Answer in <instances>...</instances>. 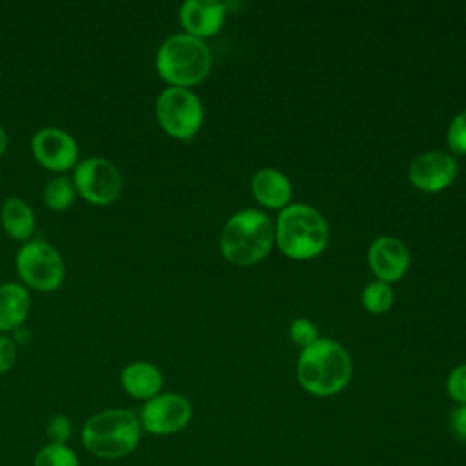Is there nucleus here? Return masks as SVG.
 <instances>
[{
	"instance_id": "obj_1",
	"label": "nucleus",
	"mask_w": 466,
	"mask_h": 466,
	"mask_svg": "<svg viewBox=\"0 0 466 466\" xmlns=\"http://www.w3.org/2000/svg\"><path fill=\"white\" fill-rule=\"evenodd\" d=\"M142 426L138 415L124 408H109L91 415L82 430V446L104 461L124 459L133 453L140 442Z\"/></svg>"
},
{
	"instance_id": "obj_2",
	"label": "nucleus",
	"mask_w": 466,
	"mask_h": 466,
	"mask_svg": "<svg viewBox=\"0 0 466 466\" xmlns=\"http://www.w3.org/2000/svg\"><path fill=\"white\" fill-rule=\"evenodd\" d=\"M297 379L311 395H335L344 390L351 379V359L335 340L317 339L300 351Z\"/></svg>"
},
{
	"instance_id": "obj_3",
	"label": "nucleus",
	"mask_w": 466,
	"mask_h": 466,
	"mask_svg": "<svg viewBox=\"0 0 466 466\" xmlns=\"http://www.w3.org/2000/svg\"><path fill=\"white\" fill-rule=\"evenodd\" d=\"M273 238L275 229L269 217L257 209H244L222 228L220 251L231 264L249 266L269 253Z\"/></svg>"
},
{
	"instance_id": "obj_4",
	"label": "nucleus",
	"mask_w": 466,
	"mask_h": 466,
	"mask_svg": "<svg viewBox=\"0 0 466 466\" xmlns=\"http://www.w3.org/2000/svg\"><path fill=\"white\" fill-rule=\"evenodd\" d=\"M155 66L158 75L173 87H189L209 73L211 53L200 38L177 33L160 44Z\"/></svg>"
},
{
	"instance_id": "obj_5",
	"label": "nucleus",
	"mask_w": 466,
	"mask_h": 466,
	"mask_svg": "<svg viewBox=\"0 0 466 466\" xmlns=\"http://www.w3.org/2000/svg\"><path fill=\"white\" fill-rule=\"evenodd\" d=\"M275 238L280 251L289 258H311L328 244V224L311 206L291 204L277 218Z\"/></svg>"
},
{
	"instance_id": "obj_6",
	"label": "nucleus",
	"mask_w": 466,
	"mask_h": 466,
	"mask_svg": "<svg viewBox=\"0 0 466 466\" xmlns=\"http://www.w3.org/2000/svg\"><path fill=\"white\" fill-rule=\"evenodd\" d=\"M15 268L25 288L51 293L64 282L66 268L58 249L42 238L24 242L15 255Z\"/></svg>"
},
{
	"instance_id": "obj_7",
	"label": "nucleus",
	"mask_w": 466,
	"mask_h": 466,
	"mask_svg": "<svg viewBox=\"0 0 466 466\" xmlns=\"http://www.w3.org/2000/svg\"><path fill=\"white\" fill-rule=\"evenodd\" d=\"M160 127L175 138H191L202 126L204 107L200 98L187 87H166L155 102Z\"/></svg>"
},
{
	"instance_id": "obj_8",
	"label": "nucleus",
	"mask_w": 466,
	"mask_h": 466,
	"mask_svg": "<svg viewBox=\"0 0 466 466\" xmlns=\"http://www.w3.org/2000/svg\"><path fill=\"white\" fill-rule=\"evenodd\" d=\"M75 191L93 206H109L122 193V175L118 167L104 157L78 160L73 169Z\"/></svg>"
},
{
	"instance_id": "obj_9",
	"label": "nucleus",
	"mask_w": 466,
	"mask_h": 466,
	"mask_svg": "<svg viewBox=\"0 0 466 466\" xmlns=\"http://www.w3.org/2000/svg\"><path fill=\"white\" fill-rule=\"evenodd\" d=\"M193 415L189 400L180 393H158L144 402L138 413L142 431L166 437L182 431Z\"/></svg>"
},
{
	"instance_id": "obj_10",
	"label": "nucleus",
	"mask_w": 466,
	"mask_h": 466,
	"mask_svg": "<svg viewBox=\"0 0 466 466\" xmlns=\"http://www.w3.org/2000/svg\"><path fill=\"white\" fill-rule=\"evenodd\" d=\"M31 151L40 166L49 171L64 173L78 164V144L71 133L62 127L47 126L31 137Z\"/></svg>"
},
{
	"instance_id": "obj_11",
	"label": "nucleus",
	"mask_w": 466,
	"mask_h": 466,
	"mask_svg": "<svg viewBox=\"0 0 466 466\" xmlns=\"http://www.w3.org/2000/svg\"><path fill=\"white\" fill-rule=\"evenodd\" d=\"M408 175L417 189L435 193L455 180L457 162L444 151H428L411 162Z\"/></svg>"
},
{
	"instance_id": "obj_12",
	"label": "nucleus",
	"mask_w": 466,
	"mask_h": 466,
	"mask_svg": "<svg viewBox=\"0 0 466 466\" xmlns=\"http://www.w3.org/2000/svg\"><path fill=\"white\" fill-rule=\"evenodd\" d=\"M368 262L371 271L382 282L399 280L410 264V255L406 246L393 237H379L368 251Z\"/></svg>"
},
{
	"instance_id": "obj_13",
	"label": "nucleus",
	"mask_w": 466,
	"mask_h": 466,
	"mask_svg": "<svg viewBox=\"0 0 466 466\" xmlns=\"http://www.w3.org/2000/svg\"><path fill=\"white\" fill-rule=\"evenodd\" d=\"M226 16V5L217 0H186L180 5V24L197 38L215 35Z\"/></svg>"
},
{
	"instance_id": "obj_14",
	"label": "nucleus",
	"mask_w": 466,
	"mask_h": 466,
	"mask_svg": "<svg viewBox=\"0 0 466 466\" xmlns=\"http://www.w3.org/2000/svg\"><path fill=\"white\" fill-rule=\"evenodd\" d=\"M120 384L129 397L146 402L160 393L164 377L155 364L147 360H135L122 368Z\"/></svg>"
},
{
	"instance_id": "obj_15",
	"label": "nucleus",
	"mask_w": 466,
	"mask_h": 466,
	"mask_svg": "<svg viewBox=\"0 0 466 466\" xmlns=\"http://www.w3.org/2000/svg\"><path fill=\"white\" fill-rule=\"evenodd\" d=\"M31 309L29 289L20 282L0 284V333L15 331L25 324Z\"/></svg>"
},
{
	"instance_id": "obj_16",
	"label": "nucleus",
	"mask_w": 466,
	"mask_h": 466,
	"mask_svg": "<svg viewBox=\"0 0 466 466\" xmlns=\"http://www.w3.org/2000/svg\"><path fill=\"white\" fill-rule=\"evenodd\" d=\"M0 222L5 233L22 244L31 240L36 228L33 208L20 197H9L4 200L0 208Z\"/></svg>"
},
{
	"instance_id": "obj_17",
	"label": "nucleus",
	"mask_w": 466,
	"mask_h": 466,
	"mask_svg": "<svg viewBox=\"0 0 466 466\" xmlns=\"http://www.w3.org/2000/svg\"><path fill=\"white\" fill-rule=\"evenodd\" d=\"M251 191L255 198L268 208H282L291 198V184L284 173L264 167L253 175Z\"/></svg>"
},
{
	"instance_id": "obj_18",
	"label": "nucleus",
	"mask_w": 466,
	"mask_h": 466,
	"mask_svg": "<svg viewBox=\"0 0 466 466\" xmlns=\"http://www.w3.org/2000/svg\"><path fill=\"white\" fill-rule=\"evenodd\" d=\"M75 195L76 191L73 180L64 175H56L51 180H47L42 191L46 206L53 211H66L67 208H71V204L75 202Z\"/></svg>"
},
{
	"instance_id": "obj_19",
	"label": "nucleus",
	"mask_w": 466,
	"mask_h": 466,
	"mask_svg": "<svg viewBox=\"0 0 466 466\" xmlns=\"http://www.w3.org/2000/svg\"><path fill=\"white\" fill-rule=\"evenodd\" d=\"M33 466H80V461L69 444L47 442L36 451Z\"/></svg>"
},
{
	"instance_id": "obj_20",
	"label": "nucleus",
	"mask_w": 466,
	"mask_h": 466,
	"mask_svg": "<svg viewBox=\"0 0 466 466\" xmlns=\"http://www.w3.org/2000/svg\"><path fill=\"white\" fill-rule=\"evenodd\" d=\"M362 302L370 313H384L393 302V289L382 280L370 282L362 291Z\"/></svg>"
},
{
	"instance_id": "obj_21",
	"label": "nucleus",
	"mask_w": 466,
	"mask_h": 466,
	"mask_svg": "<svg viewBox=\"0 0 466 466\" xmlns=\"http://www.w3.org/2000/svg\"><path fill=\"white\" fill-rule=\"evenodd\" d=\"M47 441L53 444H67L71 435H73V422L67 415L56 413L49 419L47 428H46Z\"/></svg>"
},
{
	"instance_id": "obj_22",
	"label": "nucleus",
	"mask_w": 466,
	"mask_h": 466,
	"mask_svg": "<svg viewBox=\"0 0 466 466\" xmlns=\"http://www.w3.org/2000/svg\"><path fill=\"white\" fill-rule=\"evenodd\" d=\"M446 140L453 153L466 155V109L451 120L446 133Z\"/></svg>"
},
{
	"instance_id": "obj_23",
	"label": "nucleus",
	"mask_w": 466,
	"mask_h": 466,
	"mask_svg": "<svg viewBox=\"0 0 466 466\" xmlns=\"http://www.w3.org/2000/svg\"><path fill=\"white\" fill-rule=\"evenodd\" d=\"M446 391L448 395L459 402V404H466V364L457 366L446 380Z\"/></svg>"
},
{
	"instance_id": "obj_24",
	"label": "nucleus",
	"mask_w": 466,
	"mask_h": 466,
	"mask_svg": "<svg viewBox=\"0 0 466 466\" xmlns=\"http://www.w3.org/2000/svg\"><path fill=\"white\" fill-rule=\"evenodd\" d=\"M289 335L295 344L306 348L317 340V326L308 319H295L289 328Z\"/></svg>"
},
{
	"instance_id": "obj_25",
	"label": "nucleus",
	"mask_w": 466,
	"mask_h": 466,
	"mask_svg": "<svg viewBox=\"0 0 466 466\" xmlns=\"http://www.w3.org/2000/svg\"><path fill=\"white\" fill-rule=\"evenodd\" d=\"M16 362V344L15 340L5 335L0 333V375L7 373Z\"/></svg>"
},
{
	"instance_id": "obj_26",
	"label": "nucleus",
	"mask_w": 466,
	"mask_h": 466,
	"mask_svg": "<svg viewBox=\"0 0 466 466\" xmlns=\"http://www.w3.org/2000/svg\"><path fill=\"white\" fill-rule=\"evenodd\" d=\"M450 428L453 435L466 442V404H459L450 415Z\"/></svg>"
},
{
	"instance_id": "obj_27",
	"label": "nucleus",
	"mask_w": 466,
	"mask_h": 466,
	"mask_svg": "<svg viewBox=\"0 0 466 466\" xmlns=\"http://www.w3.org/2000/svg\"><path fill=\"white\" fill-rule=\"evenodd\" d=\"M5 149H7V133H5V129L0 126V155H4Z\"/></svg>"
}]
</instances>
